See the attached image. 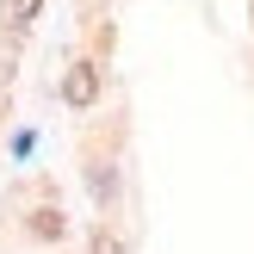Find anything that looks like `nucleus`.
Segmentation results:
<instances>
[{
	"label": "nucleus",
	"instance_id": "obj_1",
	"mask_svg": "<svg viewBox=\"0 0 254 254\" xmlns=\"http://www.w3.org/2000/svg\"><path fill=\"white\" fill-rule=\"evenodd\" d=\"M62 99H68V106H93V99H99V68H93V62H74V68H68Z\"/></svg>",
	"mask_w": 254,
	"mask_h": 254
},
{
	"label": "nucleus",
	"instance_id": "obj_2",
	"mask_svg": "<svg viewBox=\"0 0 254 254\" xmlns=\"http://www.w3.org/2000/svg\"><path fill=\"white\" fill-rule=\"evenodd\" d=\"M87 180H93V198H99V205H112V198H118V180H112L106 161H93V168H87Z\"/></svg>",
	"mask_w": 254,
	"mask_h": 254
},
{
	"label": "nucleus",
	"instance_id": "obj_3",
	"mask_svg": "<svg viewBox=\"0 0 254 254\" xmlns=\"http://www.w3.org/2000/svg\"><path fill=\"white\" fill-rule=\"evenodd\" d=\"M37 6H44V0H0V19H6V25H31Z\"/></svg>",
	"mask_w": 254,
	"mask_h": 254
},
{
	"label": "nucleus",
	"instance_id": "obj_4",
	"mask_svg": "<svg viewBox=\"0 0 254 254\" xmlns=\"http://www.w3.org/2000/svg\"><path fill=\"white\" fill-rule=\"evenodd\" d=\"M31 236H37V242H56V236H62V211H37V217H31Z\"/></svg>",
	"mask_w": 254,
	"mask_h": 254
},
{
	"label": "nucleus",
	"instance_id": "obj_5",
	"mask_svg": "<svg viewBox=\"0 0 254 254\" xmlns=\"http://www.w3.org/2000/svg\"><path fill=\"white\" fill-rule=\"evenodd\" d=\"M87 254H130V248H124L112 230H93V236H87Z\"/></svg>",
	"mask_w": 254,
	"mask_h": 254
}]
</instances>
